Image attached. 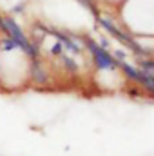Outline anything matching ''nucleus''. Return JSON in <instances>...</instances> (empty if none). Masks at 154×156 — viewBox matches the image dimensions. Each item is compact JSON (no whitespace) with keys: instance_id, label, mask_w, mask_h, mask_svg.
<instances>
[{"instance_id":"0eeeda50","label":"nucleus","mask_w":154,"mask_h":156,"mask_svg":"<svg viewBox=\"0 0 154 156\" xmlns=\"http://www.w3.org/2000/svg\"><path fill=\"white\" fill-rule=\"evenodd\" d=\"M78 2H82V4H83V5H85V7H89V9H91V11H93V15H94V16H96V18H98V16H100V11H98V7H96V5H94V2H93V0H78Z\"/></svg>"},{"instance_id":"39448f33","label":"nucleus","mask_w":154,"mask_h":156,"mask_svg":"<svg viewBox=\"0 0 154 156\" xmlns=\"http://www.w3.org/2000/svg\"><path fill=\"white\" fill-rule=\"evenodd\" d=\"M60 60H62V64H64V67H65V71H69V73H78V64L71 58V56H67L65 53L62 55V56H58Z\"/></svg>"},{"instance_id":"7ed1b4c3","label":"nucleus","mask_w":154,"mask_h":156,"mask_svg":"<svg viewBox=\"0 0 154 156\" xmlns=\"http://www.w3.org/2000/svg\"><path fill=\"white\" fill-rule=\"evenodd\" d=\"M138 69H140V67H138ZM134 83H138V87H140L143 93H147L149 96L154 98V75H147V73H143V71L140 69L138 80H136Z\"/></svg>"},{"instance_id":"423d86ee","label":"nucleus","mask_w":154,"mask_h":156,"mask_svg":"<svg viewBox=\"0 0 154 156\" xmlns=\"http://www.w3.org/2000/svg\"><path fill=\"white\" fill-rule=\"evenodd\" d=\"M49 53H51V56H62V55H64V45L56 40V42L53 44V47H51Z\"/></svg>"},{"instance_id":"20e7f679","label":"nucleus","mask_w":154,"mask_h":156,"mask_svg":"<svg viewBox=\"0 0 154 156\" xmlns=\"http://www.w3.org/2000/svg\"><path fill=\"white\" fill-rule=\"evenodd\" d=\"M0 51L2 53H13V51H20V49L11 37H2L0 35Z\"/></svg>"},{"instance_id":"6e6552de","label":"nucleus","mask_w":154,"mask_h":156,"mask_svg":"<svg viewBox=\"0 0 154 156\" xmlns=\"http://www.w3.org/2000/svg\"><path fill=\"white\" fill-rule=\"evenodd\" d=\"M24 11H26V2H18L16 5L11 7V16H13V15H22Z\"/></svg>"},{"instance_id":"f257e3e1","label":"nucleus","mask_w":154,"mask_h":156,"mask_svg":"<svg viewBox=\"0 0 154 156\" xmlns=\"http://www.w3.org/2000/svg\"><path fill=\"white\" fill-rule=\"evenodd\" d=\"M83 45L89 49V53L93 56V64H94V67L98 71H114L116 67H118V62L113 58V55L107 49L100 47L98 42H94L93 38L85 37L83 38Z\"/></svg>"},{"instance_id":"f03ea898","label":"nucleus","mask_w":154,"mask_h":156,"mask_svg":"<svg viewBox=\"0 0 154 156\" xmlns=\"http://www.w3.org/2000/svg\"><path fill=\"white\" fill-rule=\"evenodd\" d=\"M27 78H29L35 85H45V83H49L51 75H49L47 67L42 64V60H33V62H29Z\"/></svg>"}]
</instances>
